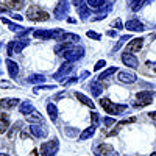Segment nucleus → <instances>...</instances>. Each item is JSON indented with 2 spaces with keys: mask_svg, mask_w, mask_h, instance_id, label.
Segmentation results:
<instances>
[{
  "mask_svg": "<svg viewBox=\"0 0 156 156\" xmlns=\"http://www.w3.org/2000/svg\"><path fill=\"white\" fill-rule=\"evenodd\" d=\"M14 45V53H20V51L28 45V39H17V41H12Z\"/></svg>",
  "mask_w": 156,
  "mask_h": 156,
  "instance_id": "a211bd4d",
  "label": "nucleus"
},
{
  "mask_svg": "<svg viewBox=\"0 0 156 156\" xmlns=\"http://www.w3.org/2000/svg\"><path fill=\"white\" fill-rule=\"evenodd\" d=\"M153 97H154V94L151 92V90H139V92L136 94V98L140 101V106L150 105V103L153 101Z\"/></svg>",
  "mask_w": 156,
  "mask_h": 156,
  "instance_id": "423d86ee",
  "label": "nucleus"
},
{
  "mask_svg": "<svg viewBox=\"0 0 156 156\" xmlns=\"http://www.w3.org/2000/svg\"><path fill=\"white\" fill-rule=\"evenodd\" d=\"M125 28L128 31H144L145 30V25L142 23L140 20H137V19H129L125 23Z\"/></svg>",
  "mask_w": 156,
  "mask_h": 156,
  "instance_id": "6e6552de",
  "label": "nucleus"
},
{
  "mask_svg": "<svg viewBox=\"0 0 156 156\" xmlns=\"http://www.w3.org/2000/svg\"><path fill=\"white\" fill-rule=\"evenodd\" d=\"M0 87H11V84L6 81H0Z\"/></svg>",
  "mask_w": 156,
  "mask_h": 156,
  "instance_id": "37998d69",
  "label": "nucleus"
},
{
  "mask_svg": "<svg viewBox=\"0 0 156 156\" xmlns=\"http://www.w3.org/2000/svg\"><path fill=\"white\" fill-rule=\"evenodd\" d=\"M55 89V84L53 86H36L33 90H34V94H37V92H41V90H53Z\"/></svg>",
  "mask_w": 156,
  "mask_h": 156,
  "instance_id": "2f4dec72",
  "label": "nucleus"
},
{
  "mask_svg": "<svg viewBox=\"0 0 156 156\" xmlns=\"http://www.w3.org/2000/svg\"><path fill=\"white\" fill-rule=\"evenodd\" d=\"M66 134H69V136H75V134H76V129H70V128L67 129V128H66Z\"/></svg>",
  "mask_w": 156,
  "mask_h": 156,
  "instance_id": "ea45409f",
  "label": "nucleus"
},
{
  "mask_svg": "<svg viewBox=\"0 0 156 156\" xmlns=\"http://www.w3.org/2000/svg\"><path fill=\"white\" fill-rule=\"evenodd\" d=\"M47 112L50 115V120L56 122V119H58V108L53 105V103H48V105H47Z\"/></svg>",
  "mask_w": 156,
  "mask_h": 156,
  "instance_id": "4be33fe9",
  "label": "nucleus"
},
{
  "mask_svg": "<svg viewBox=\"0 0 156 156\" xmlns=\"http://www.w3.org/2000/svg\"><path fill=\"white\" fill-rule=\"evenodd\" d=\"M103 89H105V87H103V84H101V83H98L97 80L90 81V90H92V95L98 97V95L101 94V90H103Z\"/></svg>",
  "mask_w": 156,
  "mask_h": 156,
  "instance_id": "412c9836",
  "label": "nucleus"
},
{
  "mask_svg": "<svg viewBox=\"0 0 156 156\" xmlns=\"http://www.w3.org/2000/svg\"><path fill=\"white\" fill-rule=\"evenodd\" d=\"M112 25H114V27H115L117 30H120V28H122V22H120V19L114 20V23H112Z\"/></svg>",
  "mask_w": 156,
  "mask_h": 156,
  "instance_id": "4c0bfd02",
  "label": "nucleus"
},
{
  "mask_svg": "<svg viewBox=\"0 0 156 156\" xmlns=\"http://www.w3.org/2000/svg\"><path fill=\"white\" fill-rule=\"evenodd\" d=\"M69 9H70V5H69L67 0H61V2L56 5V8H55V17L59 19V20L64 19L69 14Z\"/></svg>",
  "mask_w": 156,
  "mask_h": 156,
  "instance_id": "39448f33",
  "label": "nucleus"
},
{
  "mask_svg": "<svg viewBox=\"0 0 156 156\" xmlns=\"http://www.w3.org/2000/svg\"><path fill=\"white\" fill-rule=\"evenodd\" d=\"M23 3H25V0H6V6L9 8V9H20L22 6H23Z\"/></svg>",
  "mask_w": 156,
  "mask_h": 156,
  "instance_id": "b1692460",
  "label": "nucleus"
},
{
  "mask_svg": "<svg viewBox=\"0 0 156 156\" xmlns=\"http://www.w3.org/2000/svg\"><path fill=\"white\" fill-rule=\"evenodd\" d=\"M105 66H106V61H105V59H100L95 66H94V70H100L101 67H105Z\"/></svg>",
  "mask_w": 156,
  "mask_h": 156,
  "instance_id": "f704fd0d",
  "label": "nucleus"
},
{
  "mask_svg": "<svg viewBox=\"0 0 156 156\" xmlns=\"http://www.w3.org/2000/svg\"><path fill=\"white\" fill-rule=\"evenodd\" d=\"M73 95H75V97H76L78 100H80V101L83 103V105H86V106H89L90 109H92V108H94V103H92V100H90L89 97H86L84 94H81V92H75Z\"/></svg>",
  "mask_w": 156,
  "mask_h": 156,
  "instance_id": "aec40b11",
  "label": "nucleus"
},
{
  "mask_svg": "<svg viewBox=\"0 0 156 156\" xmlns=\"http://www.w3.org/2000/svg\"><path fill=\"white\" fill-rule=\"evenodd\" d=\"M94 133H95V125H90L89 128H86L84 131L80 134V140H86V139H89V137H92Z\"/></svg>",
  "mask_w": 156,
  "mask_h": 156,
  "instance_id": "393cba45",
  "label": "nucleus"
},
{
  "mask_svg": "<svg viewBox=\"0 0 156 156\" xmlns=\"http://www.w3.org/2000/svg\"><path fill=\"white\" fill-rule=\"evenodd\" d=\"M78 80H80L78 76H72L70 80H67V81H62V84H64V86H69V84H73V83H76Z\"/></svg>",
  "mask_w": 156,
  "mask_h": 156,
  "instance_id": "c9c22d12",
  "label": "nucleus"
},
{
  "mask_svg": "<svg viewBox=\"0 0 156 156\" xmlns=\"http://www.w3.org/2000/svg\"><path fill=\"white\" fill-rule=\"evenodd\" d=\"M61 41H62V42H69V44H75V42L80 41V36L72 34V33H64L62 37H61Z\"/></svg>",
  "mask_w": 156,
  "mask_h": 156,
  "instance_id": "5701e85b",
  "label": "nucleus"
},
{
  "mask_svg": "<svg viewBox=\"0 0 156 156\" xmlns=\"http://www.w3.org/2000/svg\"><path fill=\"white\" fill-rule=\"evenodd\" d=\"M92 120H94V125L98 123V114L97 112H92Z\"/></svg>",
  "mask_w": 156,
  "mask_h": 156,
  "instance_id": "a19ab883",
  "label": "nucleus"
},
{
  "mask_svg": "<svg viewBox=\"0 0 156 156\" xmlns=\"http://www.w3.org/2000/svg\"><path fill=\"white\" fill-rule=\"evenodd\" d=\"M30 131H31V134L34 136V137H47V134H48V129L45 128V126H41V125H37V123H31V126H30Z\"/></svg>",
  "mask_w": 156,
  "mask_h": 156,
  "instance_id": "1a4fd4ad",
  "label": "nucleus"
},
{
  "mask_svg": "<svg viewBox=\"0 0 156 156\" xmlns=\"http://www.w3.org/2000/svg\"><path fill=\"white\" fill-rule=\"evenodd\" d=\"M106 34H108V36H111V37H114V36H115V31H112V30H109V31H108Z\"/></svg>",
  "mask_w": 156,
  "mask_h": 156,
  "instance_id": "49530a36",
  "label": "nucleus"
},
{
  "mask_svg": "<svg viewBox=\"0 0 156 156\" xmlns=\"http://www.w3.org/2000/svg\"><path fill=\"white\" fill-rule=\"evenodd\" d=\"M0 47H2V42H0Z\"/></svg>",
  "mask_w": 156,
  "mask_h": 156,
  "instance_id": "603ef678",
  "label": "nucleus"
},
{
  "mask_svg": "<svg viewBox=\"0 0 156 156\" xmlns=\"http://www.w3.org/2000/svg\"><path fill=\"white\" fill-rule=\"evenodd\" d=\"M108 156H119V153H115V151H114V150H112V151H111V153H109V154H108Z\"/></svg>",
  "mask_w": 156,
  "mask_h": 156,
  "instance_id": "de8ad7c7",
  "label": "nucleus"
},
{
  "mask_svg": "<svg viewBox=\"0 0 156 156\" xmlns=\"http://www.w3.org/2000/svg\"><path fill=\"white\" fill-rule=\"evenodd\" d=\"M122 62L125 64V66L131 67V69H137L139 67V62H137L136 56H133L131 53H128V51L122 55Z\"/></svg>",
  "mask_w": 156,
  "mask_h": 156,
  "instance_id": "f8f14e48",
  "label": "nucleus"
},
{
  "mask_svg": "<svg viewBox=\"0 0 156 156\" xmlns=\"http://www.w3.org/2000/svg\"><path fill=\"white\" fill-rule=\"evenodd\" d=\"M58 147H59L58 139H51L41 144V150L39 151H41V156H55L58 151Z\"/></svg>",
  "mask_w": 156,
  "mask_h": 156,
  "instance_id": "20e7f679",
  "label": "nucleus"
},
{
  "mask_svg": "<svg viewBox=\"0 0 156 156\" xmlns=\"http://www.w3.org/2000/svg\"><path fill=\"white\" fill-rule=\"evenodd\" d=\"M9 11V8L6 6V5H3V3H0V12H8Z\"/></svg>",
  "mask_w": 156,
  "mask_h": 156,
  "instance_id": "58836bf2",
  "label": "nucleus"
},
{
  "mask_svg": "<svg viewBox=\"0 0 156 156\" xmlns=\"http://www.w3.org/2000/svg\"><path fill=\"white\" fill-rule=\"evenodd\" d=\"M72 70H73V62H69L67 61V62H64L62 66L59 67V70L53 75V78H55V80H58V81H62V78L66 76L67 73H70Z\"/></svg>",
  "mask_w": 156,
  "mask_h": 156,
  "instance_id": "0eeeda50",
  "label": "nucleus"
},
{
  "mask_svg": "<svg viewBox=\"0 0 156 156\" xmlns=\"http://www.w3.org/2000/svg\"><path fill=\"white\" fill-rule=\"evenodd\" d=\"M76 8H78V16H80L83 20H86V19L89 17V8H87V3H83V2H81Z\"/></svg>",
  "mask_w": 156,
  "mask_h": 156,
  "instance_id": "6ab92c4d",
  "label": "nucleus"
},
{
  "mask_svg": "<svg viewBox=\"0 0 156 156\" xmlns=\"http://www.w3.org/2000/svg\"><path fill=\"white\" fill-rule=\"evenodd\" d=\"M64 58H66V61H69V62H75V61H78V59H81L83 56H84V48L83 47H76V45H70L66 51H64Z\"/></svg>",
  "mask_w": 156,
  "mask_h": 156,
  "instance_id": "7ed1b4c3",
  "label": "nucleus"
},
{
  "mask_svg": "<svg viewBox=\"0 0 156 156\" xmlns=\"http://www.w3.org/2000/svg\"><path fill=\"white\" fill-rule=\"evenodd\" d=\"M119 81L120 83H134L136 80H137V76H136V73L134 72H128V70H122V72H119Z\"/></svg>",
  "mask_w": 156,
  "mask_h": 156,
  "instance_id": "9b49d317",
  "label": "nucleus"
},
{
  "mask_svg": "<svg viewBox=\"0 0 156 156\" xmlns=\"http://www.w3.org/2000/svg\"><path fill=\"white\" fill-rule=\"evenodd\" d=\"M17 103H20L17 98H2V100H0V109H11V108H16Z\"/></svg>",
  "mask_w": 156,
  "mask_h": 156,
  "instance_id": "ddd939ff",
  "label": "nucleus"
},
{
  "mask_svg": "<svg viewBox=\"0 0 156 156\" xmlns=\"http://www.w3.org/2000/svg\"><path fill=\"white\" fill-rule=\"evenodd\" d=\"M0 75H2V70H0Z\"/></svg>",
  "mask_w": 156,
  "mask_h": 156,
  "instance_id": "864d4df0",
  "label": "nucleus"
},
{
  "mask_svg": "<svg viewBox=\"0 0 156 156\" xmlns=\"http://www.w3.org/2000/svg\"><path fill=\"white\" fill-rule=\"evenodd\" d=\"M6 66H8V72H9V76L14 80V78L17 76L19 73V66H17V62L14 61H11V59H6Z\"/></svg>",
  "mask_w": 156,
  "mask_h": 156,
  "instance_id": "2eb2a0df",
  "label": "nucleus"
},
{
  "mask_svg": "<svg viewBox=\"0 0 156 156\" xmlns=\"http://www.w3.org/2000/svg\"><path fill=\"white\" fill-rule=\"evenodd\" d=\"M147 64H148V66H150V67H151V69L156 72V62H147Z\"/></svg>",
  "mask_w": 156,
  "mask_h": 156,
  "instance_id": "c03bdc74",
  "label": "nucleus"
},
{
  "mask_svg": "<svg viewBox=\"0 0 156 156\" xmlns=\"http://www.w3.org/2000/svg\"><path fill=\"white\" fill-rule=\"evenodd\" d=\"M87 37H90V39H95V41H100V34L98 33H95V31H87Z\"/></svg>",
  "mask_w": 156,
  "mask_h": 156,
  "instance_id": "72a5a7b5",
  "label": "nucleus"
},
{
  "mask_svg": "<svg viewBox=\"0 0 156 156\" xmlns=\"http://www.w3.org/2000/svg\"><path fill=\"white\" fill-rule=\"evenodd\" d=\"M6 53H8V56L14 55V45H12V41H9L8 45H6Z\"/></svg>",
  "mask_w": 156,
  "mask_h": 156,
  "instance_id": "473e14b6",
  "label": "nucleus"
},
{
  "mask_svg": "<svg viewBox=\"0 0 156 156\" xmlns=\"http://www.w3.org/2000/svg\"><path fill=\"white\" fill-rule=\"evenodd\" d=\"M33 109H34V108H33V103H31V101H25V103H22V105H20V108H19L20 114H23V115L30 114Z\"/></svg>",
  "mask_w": 156,
  "mask_h": 156,
  "instance_id": "cd10ccee",
  "label": "nucleus"
},
{
  "mask_svg": "<svg viewBox=\"0 0 156 156\" xmlns=\"http://www.w3.org/2000/svg\"><path fill=\"white\" fill-rule=\"evenodd\" d=\"M129 39H131V36H129V34H125V36H122V37L119 39V42H117V44L114 45V48H112V50H114V51H115V50H119V48H120V47H122V45L126 42V41H129Z\"/></svg>",
  "mask_w": 156,
  "mask_h": 156,
  "instance_id": "7c9ffc66",
  "label": "nucleus"
},
{
  "mask_svg": "<svg viewBox=\"0 0 156 156\" xmlns=\"http://www.w3.org/2000/svg\"><path fill=\"white\" fill-rule=\"evenodd\" d=\"M27 17H28L30 20H34V22H45V20L50 19L48 12L44 11V9H41L37 5H31V6L27 9Z\"/></svg>",
  "mask_w": 156,
  "mask_h": 156,
  "instance_id": "f257e3e1",
  "label": "nucleus"
},
{
  "mask_svg": "<svg viewBox=\"0 0 156 156\" xmlns=\"http://www.w3.org/2000/svg\"><path fill=\"white\" fill-rule=\"evenodd\" d=\"M150 156H156V151H154V153H151V154H150Z\"/></svg>",
  "mask_w": 156,
  "mask_h": 156,
  "instance_id": "3c124183",
  "label": "nucleus"
},
{
  "mask_svg": "<svg viewBox=\"0 0 156 156\" xmlns=\"http://www.w3.org/2000/svg\"><path fill=\"white\" fill-rule=\"evenodd\" d=\"M103 122H105L106 126H111V125L115 123V119H112V117H105V120H103Z\"/></svg>",
  "mask_w": 156,
  "mask_h": 156,
  "instance_id": "e433bc0d",
  "label": "nucleus"
},
{
  "mask_svg": "<svg viewBox=\"0 0 156 156\" xmlns=\"http://www.w3.org/2000/svg\"><path fill=\"white\" fill-rule=\"evenodd\" d=\"M112 151V147L109 144H100L95 148V156H108Z\"/></svg>",
  "mask_w": 156,
  "mask_h": 156,
  "instance_id": "4468645a",
  "label": "nucleus"
},
{
  "mask_svg": "<svg viewBox=\"0 0 156 156\" xmlns=\"http://www.w3.org/2000/svg\"><path fill=\"white\" fill-rule=\"evenodd\" d=\"M81 2H83V0H72V3H73L75 6H78V5H80V3H81Z\"/></svg>",
  "mask_w": 156,
  "mask_h": 156,
  "instance_id": "a18cd8bd",
  "label": "nucleus"
},
{
  "mask_svg": "<svg viewBox=\"0 0 156 156\" xmlns=\"http://www.w3.org/2000/svg\"><path fill=\"white\" fill-rule=\"evenodd\" d=\"M0 156H9V154H3V153H0Z\"/></svg>",
  "mask_w": 156,
  "mask_h": 156,
  "instance_id": "8fccbe9b",
  "label": "nucleus"
},
{
  "mask_svg": "<svg viewBox=\"0 0 156 156\" xmlns=\"http://www.w3.org/2000/svg\"><path fill=\"white\" fill-rule=\"evenodd\" d=\"M100 106L105 109L108 114H111V115H117V114L123 112L128 108L126 105H115V103H111L109 98H101L100 100Z\"/></svg>",
  "mask_w": 156,
  "mask_h": 156,
  "instance_id": "f03ea898",
  "label": "nucleus"
},
{
  "mask_svg": "<svg viewBox=\"0 0 156 156\" xmlns=\"http://www.w3.org/2000/svg\"><path fill=\"white\" fill-rule=\"evenodd\" d=\"M115 72H117V67H109V69H106L105 72H101V73H100L98 80H100V81L106 80V78H109V76H111V75H114Z\"/></svg>",
  "mask_w": 156,
  "mask_h": 156,
  "instance_id": "c85d7f7f",
  "label": "nucleus"
},
{
  "mask_svg": "<svg viewBox=\"0 0 156 156\" xmlns=\"http://www.w3.org/2000/svg\"><path fill=\"white\" fill-rule=\"evenodd\" d=\"M44 81H45L44 75H30L27 78V83H30V84H39V83H44Z\"/></svg>",
  "mask_w": 156,
  "mask_h": 156,
  "instance_id": "bb28decb",
  "label": "nucleus"
},
{
  "mask_svg": "<svg viewBox=\"0 0 156 156\" xmlns=\"http://www.w3.org/2000/svg\"><path fill=\"white\" fill-rule=\"evenodd\" d=\"M25 119H27V122H28V123H41V122H42V115L39 114L37 111H34V109H33L30 114L25 115Z\"/></svg>",
  "mask_w": 156,
  "mask_h": 156,
  "instance_id": "dca6fc26",
  "label": "nucleus"
},
{
  "mask_svg": "<svg viewBox=\"0 0 156 156\" xmlns=\"http://www.w3.org/2000/svg\"><path fill=\"white\" fill-rule=\"evenodd\" d=\"M148 2H153V0H136V2L131 5V9L133 11H139L142 6H144L145 3H148Z\"/></svg>",
  "mask_w": 156,
  "mask_h": 156,
  "instance_id": "c756f323",
  "label": "nucleus"
},
{
  "mask_svg": "<svg viewBox=\"0 0 156 156\" xmlns=\"http://www.w3.org/2000/svg\"><path fill=\"white\" fill-rule=\"evenodd\" d=\"M9 128V115L6 112H0V133H5Z\"/></svg>",
  "mask_w": 156,
  "mask_h": 156,
  "instance_id": "f3484780",
  "label": "nucleus"
},
{
  "mask_svg": "<svg viewBox=\"0 0 156 156\" xmlns=\"http://www.w3.org/2000/svg\"><path fill=\"white\" fill-rule=\"evenodd\" d=\"M2 22L8 25V27H9V30H11V31H16V33H20V31H23V30H25V28L22 27V25H16V23H12L11 20H8V19H5V17H2Z\"/></svg>",
  "mask_w": 156,
  "mask_h": 156,
  "instance_id": "a878e982",
  "label": "nucleus"
},
{
  "mask_svg": "<svg viewBox=\"0 0 156 156\" xmlns=\"http://www.w3.org/2000/svg\"><path fill=\"white\" fill-rule=\"evenodd\" d=\"M142 45H144V39L142 37L131 39V42H128V45H126V51L128 53H136V51H139L142 48Z\"/></svg>",
  "mask_w": 156,
  "mask_h": 156,
  "instance_id": "9d476101",
  "label": "nucleus"
},
{
  "mask_svg": "<svg viewBox=\"0 0 156 156\" xmlns=\"http://www.w3.org/2000/svg\"><path fill=\"white\" fill-rule=\"evenodd\" d=\"M86 76H89V72H83L81 73V78H86Z\"/></svg>",
  "mask_w": 156,
  "mask_h": 156,
  "instance_id": "09e8293b",
  "label": "nucleus"
},
{
  "mask_svg": "<svg viewBox=\"0 0 156 156\" xmlns=\"http://www.w3.org/2000/svg\"><path fill=\"white\" fill-rule=\"evenodd\" d=\"M148 115H150V119H151V120H154V122H156V111L148 112Z\"/></svg>",
  "mask_w": 156,
  "mask_h": 156,
  "instance_id": "79ce46f5",
  "label": "nucleus"
}]
</instances>
